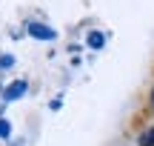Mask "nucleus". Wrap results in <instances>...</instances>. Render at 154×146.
Wrapping results in <instances>:
<instances>
[{"mask_svg": "<svg viewBox=\"0 0 154 146\" xmlns=\"http://www.w3.org/2000/svg\"><path fill=\"white\" fill-rule=\"evenodd\" d=\"M29 34L37 37V40H54L57 37L54 29H51V26H43V23H32V26H29Z\"/></svg>", "mask_w": 154, "mask_h": 146, "instance_id": "1", "label": "nucleus"}, {"mask_svg": "<svg viewBox=\"0 0 154 146\" xmlns=\"http://www.w3.org/2000/svg\"><path fill=\"white\" fill-rule=\"evenodd\" d=\"M140 146H154V129H149V132L140 135Z\"/></svg>", "mask_w": 154, "mask_h": 146, "instance_id": "4", "label": "nucleus"}, {"mask_svg": "<svg viewBox=\"0 0 154 146\" xmlns=\"http://www.w3.org/2000/svg\"><path fill=\"white\" fill-rule=\"evenodd\" d=\"M151 103H154V92H151Z\"/></svg>", "mask_w": 154, "mask_h": 146, "instance_id": "6", "label": "nucleus"}, {"mask_svg": "<svg viewBox=\"0 0 154 146\" xmlns=\"http://www.w3.org/2000/svg\"><path fill=\"white\" fill-rule=\"evenodd\" d=\"M103 43H106V37L100 32H88V46L91 49H103Z\"/></svg>", "mask_w": 154, "mask_h": 146, "instance_id": "3", "label": "nucleus"}, {"mask_svg": "<svg viewBox=\"0 0 154 146\" xmlns=\"http://www.w3.org/2000/svg\"><path fill=\"white\" fill-rule=\"evenodd\" d=\"M26 89H29V86H26V80H14V83L6 89V95H3V97L11 103V100H17V97H23V95H26Z\"/></svg>", "mask_w": 154, "mask_h": 146, "instance_id": "2", "label": "nucleus"}, {"mask_svg": "<svg viewBox=\"0 0 154 146\" xmlns=\"http://www.w3.org/2000/svg\"><path fill=\"white\" fill-rule=\"evenodd\" d=\"M11 135V126H9V120H0V138H9Z\"/></svg>", "mask_w": 154, "mask_h": 146, "instance_id": "5", "label": "nucleus"}]
</instances>
